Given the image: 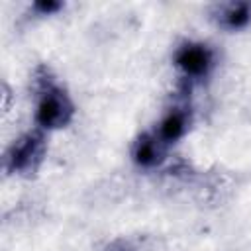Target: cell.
Returning <instances> with one entry per match:
<instances>
[{"instance_id": "cell-1", "label": "cell", "mask_w": 251, "mask_h": 251, "mask_svg": "<svg viewBox=\"0 0 251 251\" xmlns=\"http://www.w3.org/2000/svg\"><path fill=\"white\" fill-rule=\"evenodd\" d=\"M35 92V126L43 131H53L69 126L75 118V102L69 92L57 82L51 69L39 65L33 73Z\"/></svg>"}, {"instance_id": "cell-6", "label": "cell", "mask_w": 251, "mask_h": 251, "mask_svg": "<svg viewBox=\"0 0 251 251\" xmlns=\"http://www.w3.org/2000/svg\"><path fill=\"white\" fill-rule=\"evenodd\" d=\"M216 24L227 31L245 29L251 24V2H229L220 4L214 14Z\"/></svg>"}, {"instance_id": "cell-2", "label": "cell", "mask_w": 251, "mask_h": 251, "mask_svg": "<svg viewBox=\"0 0 251 251\" xmlns=\"http://www.w3.org/2000/svg\"><path fill=\"white\" fill-rule=\"evenodd\" d=\"M47 153V137L45 131L35 127L25 131L8 147L4 155V169L6 173L20 175V176H33Z\"/></svg>"}, {"instance_id": "cell-4", "label": "cell", "mask_w": 251, "mask_h": 251, "mask_svg": "<svg viewBox=\"0 0 251 251\" xmlns=\"http://www.w3.org/2000/svg\"><path fill=\"white\" fill-rule=\"evenodd\" d=\"M190 124H192V112H190L188 102H175L163 114L155 133L169 147V145H173V143H176L178 139L184 137Z\"/></svg>"}, {"instance_id": "cell-3", "label": "cell", "mask_w": 251, "mask_h": 251, "mask_svg": "<svg viewBox=\"0 0 251 251\" xmlns=\"http://www.w3.org/2000/svg\"><path fill=\"white\" fill-rule=\"evenodd\" d=\"M173 63L182 76V86L208 78L216 67V53L210 45L200 41H184L175 49Z\"/></svg>"}, {"instance_id": "cell-5", "label": "cell", "mask_w": 251, "mask_h": 251, "mask_svg": "<svg viewBox=\"0 0 251 251\" xmlns=\"http://www.w3.org/2000/svg\"><path fill=\"white\" fill-rule=\"evenodd\" d=\"M167 157V145L157 137L155 131H145L137 135L131 145V161L139 169H155Z\"/></svg>"}, {"instance_id": "cell-7", "label": "cell", "mask_w": 251, "mask_h": 251, "mask_svg": "<svg viewBox=\"0 0 251 251\" xmlns=\"http://www.w3.org/2000/svg\"><path fill=\"white\" fill-rule=\"evenodd\" d=\"M63 8V2H55V0H39L33 4V10L41 16H51L55 12H59Z\"/></svg>"}]
</instances>
